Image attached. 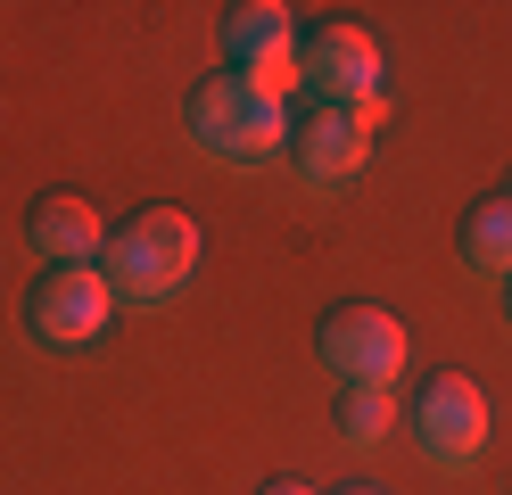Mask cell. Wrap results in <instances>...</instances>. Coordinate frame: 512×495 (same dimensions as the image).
Here are the masks:
<instances>
[{
    "instance_id": "1",
    "label": "cell",
    "mask_w": 512,
    "mask_h": 495,
    "mask_svg": "<svg viewBox=\"0 0 512 495\" xmlns=\"http://www.w3.org/2000/svg\"><path fill=\"white\" fill-rule=\"evenodd\" d=\"M182 132L190 149L223 174H265V165L290 157V108H273V99H256L240 75H207L190 83L182 99Z\"/></svg>"
},
{
    "instance_id": "2",
    "label": "cell",
    "mask_w": 512,
    "mask_h": 495,
    "mask_svg": "<svg viewBox=\"0 0 512 495\" xmlns=\"http://www.w3.org/2000/svg\"><path fill=\"white\" fill-rule=\"evenodd\" d=\"M199 256H207V240L182 207H141V215H124V231H108L100 273L116 289V306H174L190 273H199Z\"/></svg>"
},
{
    "instance_id": "3",
    "label": "cell",
    "mask_w": 512,
    "mask_h": 495,
    "mask_svg": "<svg viewBox=\"0 0 512 495\" xmlns=\"http://www.w3.org/2000/svg\"><path fill=\"white\" fill-rule=\"evenodd\" d=\"M223 75H240L256 99H273V108H290L298 91V17L281 9V0H240V9H223Z\"/></svg>"
},
{
    "instance_id": "4",
    "label": "cell",
    "mask_w": 512,
    "mask_h": 495,
    "mask_svg": "<svg viewBox=\"0 0 512 495\" xmlns=\"http://www.w3.org/2000/svg\"><path fill=\"white\" fill-rule=\"evenodd\" d=\"M116 314V289L100 264H67V273H42L34 289H25V339H34L42 355H75L108 330Z\"/></svg>"
},
{
    "instance_id": "5",
    "label": "cell",
    "mask_w": 512,
    "mask_h": 495,
    "mask_svg": "<svg viewBox=\"0 0 512 495\" xmlns=\"http://www.w3.org/2000/svg\"><path fill=\"white\" fill-rule=\"evenodd\" d=\"M298 91L314 108H380V99H389V83H380V42L364 25L298 33Z\"/></svg>"
},
{
    "instance_id": "6",
    "label": "cell",
    "mask_w": 512,
    "mask_h": 495,
    "mask_svg": "<svg viewBox=\"0 0 512 495\" xmlns=\"http://www.w3.org/2000/svg\"><path fill=\"white\" fill-rule=\"evenodd\" d=\"M314 355H323V372L339 388H397L413 339H405V322L389 306H339L323 330H314Z\"/></svg>"
},
{
    "instance_id": "7",
    "label": "cell",
    "mask_w": 512,
    "mask_h": 495,
    "mask_svg": "<svg viewBox=\"0 0 512 495\" xmlns=\"http://www.w3.org/2000/svg\"><path fill=\"white\" fill-rule=\"evenodd\" d=\"M413 446H422L430 471H479V454H488V396H479V380L463 372H438L422 396H413Z\"/></svg>"
},
{
    "instance_id": "8",
    "label": "cell",
    "mask_w": 512,
    "mask_h": 495,
    "mask_svg": "<svg viewBox=\"0 0 512 495\" xmlns=\"http://www.w3.org/2000/svg\"><path fill=\"white\" fill-rule=\"evenodd\" d=\"M389 116V99L380 108H314L298 132H290V174L306 190H347L372 165V132Z\"/></svg>"
},
{
    "instance_id": "9",
    "label": "cell",
    "mask_w": 512,
    "mask_h": 495,
    "mask_svg": "<svg viewBox=\"0 0 512 495\" xmlns=\"http://www.w3.org/2000/svg\"><path fill=\"white\" fill-rule=\"evenodd\" d=\"M25 248H34V264L42 273H67V264H100V248H108V231H100V215L83 207V198H42L34 207V223H25Z\"/></svg>"
},
{
    "instance_id": "10",
    "label": "cell",
    "mask_w": 512,
    "mask_h": 495,
    "mask_svg": "<svg viewBox=\"0 0 512 495\" xmlns=\"http://www.w3.org/2000/svg\"><path fill=\"white\" fill-rule=\"evenodd\" d=\"M463 273H479V281H512V190L479 198V207L463 215Z\"/></svg>"
},
{
    "instance_id": "11",
    "label": "cell",
    "mask_w": 512,
    "mask_h": 495,
    "mask_svg": "<svg viewBox=\"0 0 512 495\" xmlns=\"http://www.w3.org/2000/svg\"><path fill=\"white\" fill-rule=\"evenodd\" d=\"M389 421H397V396L389 388H347L339 396V446L347 454H380V446H389Z\"/></svg>"
},
{
    "instance_id": "12",
    "label": "cell",
    "mask_w": 512,
    "mask_h": 495,
    "mask_svg": "<svg viewBox=\"0 0 512 495\" xmlns=\"http://www.w3.org/2000/svg\"><path fill=\"white\" fill-rule=\"evenodd\" d=\"M265 495H314V487H298V479H273V487H265Z\"/></svg>"
},
{
    "instance_id": "13",
    "label": "cell",
    "mask_w": 512,
    "mask_h": 495,
    "mask_svg": "<svg viewBox=\"0 0 512 495\" xmlns=\"http://www.w3.org/2000/svg\"><path fill=\"white\" fill-rule=\"evenodd\" d=\"M504 330H512V281H504Z\"/></svg>"
},
{
    "instance_id": "14",
    "label": "cell",
    "mask_w": 512,
    "mask_h": 495,
    "mask_svg": "<svg viewBox=\"0 0 512 495\" xmlns=\"http://www.w3.org/2000/svg\"><path fill=\"white\" fill-rule=\"evenodd\" d=\"M339 495H372V487H339Z\"/></svg>"
}]
</instances>
